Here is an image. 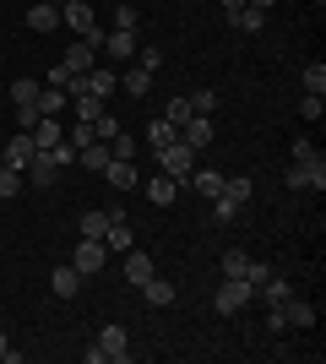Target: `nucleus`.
<instances>
[{
  "mask_svg": "<svg viewBox=\"0 0 326 364\" xmlns=\"http://www.w3.org/2000/svg\"><path fill=\"white\" fill-rule=\"evenodd\" d=\"M153 158H158V168H163V174H174L180 185H185L190 168H196V147H190V141H169V147H158Z\"/></svg>",
  "mask_w": 326,
  "mask_h": 364,
  "instance_id": "nucleus-1",
  "label": "nucleus"
},
{
  "mask_svg": "<svg viewBox=\"0 0 326 364\" xmlns=\"http://www.w3.org/2000/svg\"><path fill=\"white\" fill-rule=\"evenodd\" d=\"M250 299H256V289H250L245 277H223V289L212 294V310H217V316H239Z\"/></svg>",
  "mask_w": 326,
  "mask_h": 364,
  "instance_id": "nucleus-2",
  "label": "nucleus"
},
{
  "mask_svg": "<svg viewBox=\"0 0 326 364\" xmlns=\"http://www.w3.org/2000/svg\"><path fill=\"white\" fill-rule=\"evenodd\" d=\"M283 180L294 185V191H321V185H326V158H321V152H315V158H294Z\"/></svg>",
  "mask_w": 326,
  "mask_h": 364,
  "instance_id": "nucleus-3",
  "label": "nucleus"
},
{
  "mask_svg": "<svg viewBox=\"0 0 326 364\" xmlns=\"http://www.w3.org/2000/svg\"><path fill=\"white\" fill-rule=\"evenodd\" d=\"M60 22L77 33V38H98V16H93L87 0H65V6H60Z\"/></svg>",
  "mask_w": 326,
  "mask_h": 364,
  "instance_id": "nucleus-4",
  "label": "nucleus"
},
{
  "mask_svg": "<svg viewBox=\"0 0 326 364\" xmlns=\"http://www.w3.org/2000/svg\"><path fill=\"white\" fill-rule=\"evenodd\" d=\"M98 44H104V38H77V44H65L60 65H65V71H71V76L93 71V65H98Z\"/></svg>",
  "mask_w": 326,
  "mask_h": 364,
  "instance_id": "nucleus-5",
  "label": "nucleus"
},
{
  "mask_svg": "<svg viewBox=\"0 0 326 364\" xmlns=\"http://www.w3.org/2000/svg\"><path fill=\"white\" fill-rule=\"evenodd\" d=\"M104 261H109L104 240H82L77 250H71V267H77L82 277H98V272H104Z\"/></svg>",
  "mask_w": 326,
  "mask_h": 364,
  "instance_id": "nucleus-6",
  "label": "nucleus"
},
{
  "mask_svg": "<svg viewBox=\"0 0 326 364\" xmlns=\"http://www.w3.org/2000/svg\"><path fill=\"white\" fill-rule=\"evenodd\" d=\"M136 44H141V38H136L131 28H114V33L104 38V55H109V65H131V60H136Z\"/></svg>",
  "mask_w": 326,
  "mask_h": 364,
  "instance_id": "nucleus-7",
  "label": "nucleus"
},
{
  "mask_svg": "<svg viewBox=\"0 0 326 364\" xmlns=\"http://www.w3.org/2000/svg\"><path fill=\"white\" fill-rule=\"evenodd\" d=\"M22 174H28V185H55V180H60V164H55V152H49V147H38V152L28 158V168H22Z\"/></svg>",
  "mask_w": 326,
  "mask_h": 364,
  "instance_id": "nucleus-8",
  "label": "nucleus"
},
{
  "mask_svg": "<svg viewBox=\"0 0 326 364\" xmlns=\"http://www.w3.org/2000/svg\"><path fill=\"white\" fill-rule=\"evenodd\" d=\"M104 180L114 185V191H136V185H141V168H136V158H109Z\"/></svg>",
  "mask_w": 326,
  "mask_h": 364,
  "instance_id": "nucleus-9",
  "label": "nucleus"
},
{
  "mask_svg": "<svg viewBox=\"0 0 326 364\" xmlns=\"http://www.w3.org/2000/svg\"><path fill=\"white\" fill-rule=\"evenodd\" d=\"M98 348H104L109 364H125V359H131V337H125V326H104V332H98Z\"/></svg>",
  "mask_w": 326,
  "mask_h": 364,
  "instance_id": "nucleus-10",
  "label": "nucleus"
},
{
  "mask_svg": "<svg viewBox=\"0 0 326 364\" xmlns=\"http://www.w3.org/2000/svg\"><path fill=\"white\" fill-rule=\"evenodd\" d=\"M153 272H158V261L147 256V250H136V245H131V250H125V283H131V289H141Z\"/></svg>",
  "mask_w": 326,
  "mask_h": 364,
  "instance_id": "nucleus-11",
  "label": "nucleus"
},
{
  "mask_svg": "<svg viewBox=\"0 0 326 364\" xmlns=\"http://www.w3.org/2000/svg\"><path fill=\"white\" fill-rule=\"evenodd\" d=\"M212 131H217L212 114H190V120L180 125V141H190V147L202 152V147H212Z\"/></svg>",
  "mask_w": 326,
  "mask_h": 364,
  "instance_id": "nucleus-12",
  "label": "nucleus"
},
{
  "mask_svg": "<svg viewBox=\"0 0 326 364\" xmlns=\"http://www.w3.org/2000/svg\"><path fill=\"white\" fill-rule=\"evenodd\" d=\"M33 131H11V141H6V147H0V158H6V164L11 168H28V158H33Z\"/></svg>",
  "mask_w": 326,
  "mask_h": 364,
  "instance_id": "nucleus-13",
  "label": "nucleus"
},
{
  "mask_svg": "<svg viewBox=\"0 0 326 364\" xmlns=\"http://www.w3.org/2000/svg\"><path fill=\"white\" fill-rule=\"evenodd\" d=\"M49 289H55V299H77V289H82V272L71 267V261H60V267L49 272Z\"/></svg>",
  "mask_w": 326,
  "mask_h": 364,
  "instance_id": "nucleus-14",
  "label": "nucleus"
},
{
  "mask_svg": "<svg viewBox=\"0 0 326 364\" xmlns=\"http://www.w3.org/2000/svg\"><path fill=\"white\" fill-rule=\"evenodd\" d=\"M28 28L33 33H55V28H60V6H49V0L28 6Z\"/></svg>",
  "mask_w": 326,
  "mask_h": 364,
  "instance_id": "nucleus-15",
  "label": "nucleus"
},
{
  "mask_svg": "<svg viewBox=\"0 0 326 364\" xmlns=\"http://www.w3.org/2000/svg\"><path fill=\"white\" fill-rule=\"evenodd\" d=\"M104 250H131V223H125L120 213H109V228H104Z\"/></svg>",
  "mask_w": 326,
  "mask_h": 364,
  "instance_id": "nucleus-16",
  "label": "nucleus"
},
{
  "mask_svg": "<svg viewBox=\"0 0 326 364\" xmlns=\"http://www.w3.org/2000/svg\"><path fill=\"white\" fill-rule=\"evenodd\" d=\"M217 196H229L234 207H245L250 196H256V185H250V174H223V191Z\"/></svg>",
  "mask_w": 326,
  "mask_h": 364,
  "instance_id": "nucleus-17",
  "label": "nucleus"
},
{
  "mask_svg": "<svg viewBox=\"0 0 326 364\" xmlns=\"http://www.w3.org/2000/svg\"><path fill=\"white\" fill-rule=\"evenodd\" d=\"M174 191H180V180H174V174H153V180H147V201H153V207H169Z\"/></svg>",
  "mask_w": 326,
  "mask_h": 364,
  "instance_id": "nucleus-18",
  "label": "nucleus"
},
{
  "mask_svg": "<svg viewBox=\"0 0 326 364\" xmlns=\"http://www.w3.org/2000/svg\"><path fill=\"white\" fill-rule=\"evenodd\" d=\"M120 87L131 92V98H147V87H153V71H147V65H131V71H120Z\"/></svg>",
  "mask_w": 326,
  "mask_h": 364,
  "instance_id": "nucleus-19",
  "label": "nucleus"
},
{
  "mask_svg": "<svg viewBox=\"0 0 326 364\" xmlns=\"http://www.w3.org/2000/svg\"><path fill=\"white\" fill-rule=\"evenodd\" d=\"M141 299L147 304H158V310H163V304H174V283H163V277H147V283H141Z\"/></svg>",
  "mask_w": 326,
  "mask_h": 364,
  "instance_id": "nucleus-20",
  "label": "nucleus"
},
{
  "mask_svg": "<svg viewBox=\"0 0 326 364\" xmlns=\"http://www.w3.org/2000/svg\"><path fill=\"white\" fill-rule=\"evenodd\" d=\"M109 158H114V152H109V141H87V147L77 152V164H87L93 174H104V168H109Z\"/></svg>",
  "mask_w": 326,
  "mask_h": 364,
  "instance_id": "nucleus-21",
  "label": "nucleus"
},
{
  "mask_svg": "<svg viewBox=\"0 0 326 364\" xmlns=\"http://www.w3.org/2000/svg\"><path fill=\"white\" fill-rule=\"evenodd\" d=\"M65 131H60V114H44V120L33 125V147H55Z\"/></svg>",
  "mask_w": 326,
  "mask_h": 364,
  "instance_id": "nucleus-22",
  "label": "nucleus"
},
{
  "mask_svg": "<svg viewBox=\"0 0 326 364\" xmlns=\"http://www.w3.org/2000/svg\"><path fill=\"white\" fill-rule=\"evenodd\" d=\"M283 316H288V326H315V304H305V299H283Z\"/></svg>",
  "mask_w": 326,
  "mask_h": 364,
  "instance_id": "nucleus-23",
  "label": "nucleus"
},
{
  "mask_svg": "<svg viewBox=\"0 0 326 364\" xmlns=\"http://www.w3.org/2000/svg\"><path fill=\"white\" fill-rule=\"evenodd\" d=\"M190 185H196V191L212 201L217 191H223V174H217V168H190Z\"/></svg>",
  "mask_w": 326,
  "mask_h": 364,
  "instance_id": "nucleus-24",
  "label": "nucleus"
},
{
  "mask_svg": "<svg viewBox=\"0 0 326 364\" xmlns=\"http://www.w3.org/2000/svg\"><path fill=\"white\" fill-rule=\"evenodd\" d=\"M169 141H180V125H169V120H153L147 125V147H169Z\"/></svg>",
  "mask_w": 326,
  "mask_h": 364,
  "instance_id": "nucleus-25",
  "label": "nucleus"
},
{
  "mask_svg": "<svg viewBox=\"0 0 326 364\" xmlns=\"http://www.w3.org/2000/svg\"><path fill=\"white\" fill-rule=\"evenodd\" d=\"M229 22H234L239 33H261V28H266V11H256V6H239Z\"/></svg>",
  "mask_w": 326,
  "mask_h": 364,
  "instance_id": "nucleus-26",
  "label": "nucleus"
},
{
  "mask_svg": "<svg viewBox=\"0 0 326 364\" xmlns=\"http://www.w3.org/2000/svg\"><path fill=\"white\" fill-rule=\"evenodd\" d=\"M256 294H261L266 304H283V299H288V294H294V283H288V277H278V272H272V277H266V283H261V289H256Z\"/></svg>",
  "mask_w": 326,
  "mask_h": 364,
  "instance_id": "nucleus-27",
  "label": "nucleus"
},
{
  "mask_svg": "<svg viewBox=\"0 0 326 364\" xmlns=\"http://www.w3.org/2000/svg\"><path fill=\"white\" fill-rule=\"evenodd\" d=\"M22 185H28V174H22V168H11V164H0V201H11L16 191H22Z\"/></svg>",
  "mask_w": 326,
  "mask_h": 364,
  "instance_id": "nucleus-28",
  "label": "nucleus"
},
{
  "mask_svg": "<svg viewBox=\"0 0 326 364\" xmlns=\"http://www.w3.org/2000/svg\"><path fill=\"white\" fill-rule=\"evenodd\" d=\"M77 228H82V240H104L109 213H82V218H77Z\"/></svg>",
  "mask_w": 326,
  "mask_h": 364,
  "instance_id": "nucleus-29",
  "label": "nucleus"
},
{
  "mask_svg": "<svg viewBox=\"0 0 326 364\" xmlns=\"http://www.w3.org/2000/svg\"><path fill=\"white\" fill-rule=\"evenodd\" d=\"M38 87H44V82H28V76H22V82H11V104L22 109V104H38Z\"/></svg>",
  "mask_w": 326,
  "mask_h": 364,
  "instance_id": "nucleus-30",
  "label": "nucleus"
},
{
  "mask_svg": "<svg viewBox=\"0 0 326 364\" xmlns=\"http://www.w3.org/2000/svg\"><path fill=\"white\" fill-rule=\"evenodd\" d=\"M65 109V92L60 87H38V114H60Z\"/></svg>",
  "mask_w": 326,
  "mask_h": 364,
  "instance_id": "nucleus-31",
  "label": "nucleus"
},
{
  "mask_svg": "<svg viewBox=\"0 0 326 364\" xmlns=\"http://www.w3.org/2000/svg\"><path fill=\"white\" fill-rule=\"evenodd\" d=\"M98 114H104V98L82 92V98H77V120H98Z\"/></svg>",
  "mask_w": 326,
  "mask_h": 364,
  "instance_id": "nucleus-32",
  "label": "nucleus"
},
{
  "mask_svg": "<svg viewBox=\"0 0 326 364\" xmlns=\"http://www.w3.org/2000/svg\"><path fill=\"white\" fill-rule=\"evenodd\" d=\"M190 114H196V109H190V98H185V92H180V98H174V104H169V114H163V120H169V125H185Z\"/></svg>",
  "mask_w": 326,
  "mask_h": 364,
  "instance_id": "nucleus-33",
  "label": "nucleus"
},
{
  "mask_svg": "<svg viewBox=\"0 0 326 364\" xmlns=\"http://www.w3.org/2000/svg\"><path fill=\"white\" fill-rule=\"evenodd\" d=\"M109 152H114V158H136V136L114 131V136H109Z\"/></svg>",
  "mask_w": 326,
  "mask_h": 364,
  "instance_id": "nucleus-34",
  "label": "nucleus"
},
{
  "mask_svg": "<svg viewBox=\"0 0 326 364\" xmlns=\"http://www.w3.org/2000/svg\"><path fill=\"white\" fill-rule=\"evenodd\" d=\"M239 213H245V207H234L229 196H212V218H217V223H234Z\"/></svg>",
  "mask_w": 326,
  "mask_h": 364,
  "instance_id": "nucleus-35",
  "label": "nucleus"
},
{
  "mask_svg": "<svg viewBox=\"0 0 326 364\" xmlns=\"http://www.w3.org/2000/svg\"><path fill=\"white\" fill-rule=\"evenodd\" d=\"M136 65L158 71V65H163V49H158V44H136Z\"/></svg>",
  "mask_w": 326,
  "mask_h": 364,
  "instance_id": "nucleus-36",
  "label": "nucleus"
},
{
  "mask_svg": "<svg viewBox=\"0 0 326 364\" xmlns=\"http://www.w3.org/2000/svg\"><path fill=\"white\" fill-rule=\"evenodd\" d=\"M305 87H310V92H326V65H321V60L305 65Z\"/></svg>",
  "mask_w": 326,
  "mask_h": 364,
  "instance_id": "nucleus-37",
  "label": "nucleus"
},
{
  "mask_svg": "<svg viewBox=\"0 0 326 364\" xmlns=\"http://www.w3.org/2000/svg\"><path fill=\"white\" fill-rule=\"evenodd\" d=\"M299 114H305V120H321V114H326V98H321V92H305Z\"/></svg>",
  "mask_w": 326,
  "mask_h": 364,
  "instance_id": "nucleus-38",
  "label": "nucleus"
},
{
  "mask_svg": "<svg viewBox=\"0 0 326 364\" xmlns=\"http://www.w3.org/2000/svg\"><path fill=\"white\" fill-rule=\"evenodd\" d=\"M266 277H272V267H266V261H245V283H250V289H261Z\"/></svg>",
  "mask_w": 326,
  "mask_h": 364,
  "instance_id": "nucleus-39",
  "label": "nucleus"
},
{
  "mask_svg": "<svg viewBox=\"0 0 326 364\" xmlns=\"http://www.w3.org/2000/svg\"><path fill=\"white\" fill-rule=\"evenodd\" d=\"M190 109H196V114H212V109H217V92L196 87V92H190Z\"/></svg>",
  "mask_w": 326,
  "mask_h": 364,
  "instance_id": "nucleus-40",
  "label": "nucleus"
},
{
  "mask_svg": "<svg viewBox=\"0 0 326 364\" xmlns=\"http://www.w3.org/2000/svg\"><path fill=\"white\" fill-rule=\"evenodd\" d=\"M245 250H229V256H223V277H245Z\"/></svg>",
  "mask_w": 326,
  "mask_h": 364,
  "instance_id": "nucleus-41",
  "label": "nucleus"
},
{
  "mask_svg": "<svg viewBox=\"0 0 326 364\" xmlns=\"http://www.w3.org/2000/svg\"><path fill=\"white\" fill-rule=\"evenodd\" d=\"M266 332H272V337L288 332V316H283V304H266Z\"/></svg>",
  "mask_w": 326,
  "mask_h": 364,
  "instance_id": "nucleus-42",
  "label": "nucleus"
},
{
  "mask_svg": "<svg viewBox=\"0 0 326 364\" xmlns=\"http://www.w3.org/2000/svg\"><path fill=\"white\" fill-rule=\"evenodd\" d=\"M44 87H60L65 98H71V71H65V65H49V82Z\"/></svg>",
  "mask_w": 326,
  "mask_h": 364,
  "instance_id": "nucleus-43",
  "label": "nucleus"
},
{
  "mask_svg": "<svg viewBox=\"0 0 326 364\" xmlns=\"http://www.w3.org/2000/svg\"><path fill=\"white\" fill-rule=\"evenodd\" d=\"M49 152H55V164H60V168H65V164H77V147H71V141H65V136L55 141V147H49Z\"/></svg>",
  "mask_w": 326,
  "mask_h": 364,
  "instance_id": "nucleus-44",
  "label": "nucleus"
},
{
  "mask_svg": "<svg viewBox=\"0 0 326 364\" xmlns=\"http://www.w3.org/2000/svg\"><path fill=\"white\" fill-rule=\"evenodd\" d=\"M114 28H131V33H136V11H131V6H114Z\"/></svg>",
  "mask_w": 326,
  "mask_h": 364,
  "instance_id": "nucleus-45",
  "label": "nucleus"
},
{
  "mask_svg": "<svg viewBox=\"0 0 326 364\" xmlns=\"http://www.w3.org/2000/svg\"><path fill=\"white\" fill-rule=\"evenodd\" d=\"M16 359H22V353H16V348H11V337L0 332V364H16Z\"/></svg>",
  "mask_w": 326,
  "mask_h": 364,
  "instance_id": "nucleus-46",
  "label": "nucleus"
},
{
  "mask_svg": "<svg viewBox=\"0 0 326 364\" xmlns=\"http://www.w3.org/2000/svg\"><path fill=\"white\" fill-rule=\"evenodd\" d=\"M294 158H315V141L310 136H294Z\"/></svg>",
  "mask_w": 326,
  "mask_h": 364,
  "instance_id": "nucleus-47",
  "label": "nucleus"
},
{
  "mask_svg": "<svg viewBox=\"0 0 326 364\" xmlns=\"http://www.w3.org/2000/svg\"><path fill=\"white\" fill-rule=\"evenodd\" d=\"M239 6H245V0H223V11H229V16H234V11H239Z\"/></svg>",
  "mask_w": 326,
  "mask_h": 364,
  "instance_id": "nucleus-48",
  "label": "nucleus"
},
{
  "mask_svg": "<svg viewBox=\"0 0 326 364\" xmlns=\"http://www.w3.org/2000/svg\"><path fill=\"white\" fill-rule=\"evenodd\" d=\"M315 6H321V0H315Z\"/></svg>",
  "mask_w": 326,
  "mask_h": 364,
  "instance_id": "nucleus-49",
  "label": "nucleus"
},
{
  "mask_svg": "<svg viewBox=\"0 0 326 364\" xmlns=\"http://www.w3.org/2000/svg\"><path fill=\"white\" fill-rule=\"evenodd\" d=\"M0 164H6V158H0Z\"/></svg>",
  "mask_w": 326,
  "mask_h": 364,
  "instance_id": "nucleus-50",
  "label": "nucleus"
}]
</instances>
